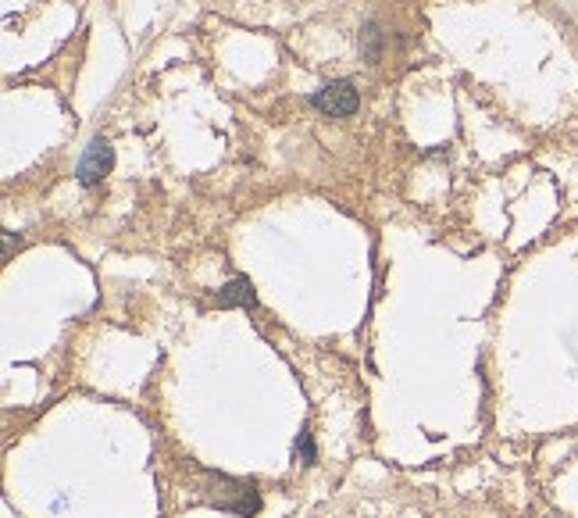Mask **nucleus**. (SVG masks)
I'll return each mask as SVG.
<instances>
[{
	"instance_id": "obj_6",
	"label": "nucleus",
	"mask_w": 578,
	"mask_h": 518,
	"mask_svg": "<svg viewBox=\"0 0 578 518\" xmlns=\"http://www.w3.org/2000/svg\"><path fill=\"white\" fill-rule=\"evenodd\" d=\"M296 454L303 457V465H314V461H318V450H314V440H311V433H307V429L296 437Z\"/></svg>"
},
{
	"instance_id": "obj_2",
	"label": "nucleus",
	"mask_w": 578,
	"mask_h": 518,
	"mask_svg": "<svg viewBox=\"0 0 578 518\" xmlns=\"http://www.w3.org/2000/svg\"><path fill=\"white\" fill-rule=\"evenodd\" d=\"M314 108L322 115H329V118H347V115H354L361 108V97H358L350 79H336V82H329V86H322L314 93Z\"/></svg>"
},
{
	"instance_id": "obj_1",
	"label": "nucleus",
	"mask_w": 578,
	"mask_h": 518,
	"mask_svg": "<svg viewBox=\"0 0 578 518\" xmlns=\"http://www.w3.org/2000/svg\"><path fill=\"white\" fill-rule=\"evenodd\" d=\"M200 497L239 518H254L261 512L257 483L254 479H236V476H225V472H200Z\"/></svg>"
},
{
	"instance_id": "obj_3",
	"label": "nucleus",
	"mask_w": 578,
	"mask_h": 518,
	"mask_svg": "<svg viewBox=\"0 0 578 518\" xmlns=\"http://www.w3.org/2000/svg\"><path fill=\"white\" fill-rule=\"evenodd\" d=\"M111 165H115V150L104 137H97V140H89V147L82 150V157L75 165V175H79L82 186H97L111 172Z\"/></svg>"
},
{
	"instance_id": "obj_5",
	"label": "nucleus",
	"mask_w": 578,
	"mask_h": 518,
	"mask_svg": "<svg viewBox=\"0 0 578 518\" xmlns=\"http://www.w3.org/2000/svg\"><path fill=\"white\" fill-rule=\"evenodd\" d=\"M361 40H364V58L371 61V65H378V58H382V33H378V25L371 22V25H364V33H361Z\"/></svg>"
},
{
	"instance_id": "obj_4",
	"label": "nucleus",
	"mask_w": 578,
	"mask_h": 518,
	"mask_svg": "<svg viewBox=\"0 0 578 518\" xmlns=\"http://www.w3.org/2000/svg\"><path fill=\"white\" fill-rule=\"evenodd\" d=\"M218 307H254L257 304V294H254V287H250V279H232V283H225L215 297Z\"/></svg>"
}]
</instances>
